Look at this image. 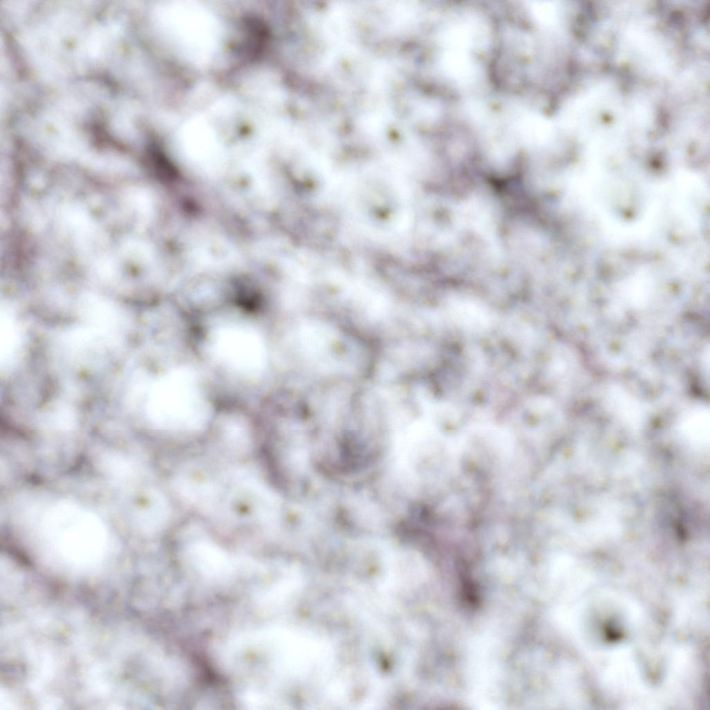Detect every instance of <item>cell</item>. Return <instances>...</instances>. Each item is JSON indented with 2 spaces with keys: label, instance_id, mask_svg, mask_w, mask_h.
Segmentation results:
<instances>
[{
  "label": "cell",
  "instance_id": "obj_1",
  "mask_svg": "<svg viewBox=\"0 0 710 710\" xmlns=\"http://www.w3.org/2000/svg\"><path fill=\"white\" fill-rule=\"evenodd\" d=\"M46 538L66 555L78 559L101 553L107 542V531L95 514L78 505L61 502L52 506L42 523Z\"/></svg>",
  "mask_w": 710,
  "mask_h": 710
}]
</instances>
